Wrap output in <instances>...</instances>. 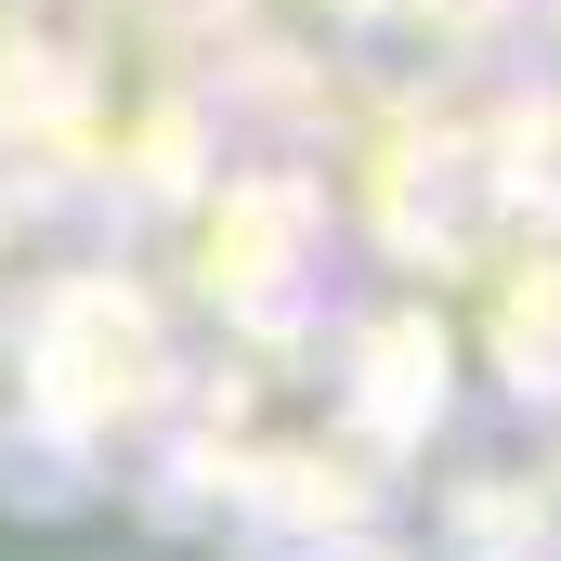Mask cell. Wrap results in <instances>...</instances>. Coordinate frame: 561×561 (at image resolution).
Segmentation results:
<instances>
[{
	"instance_id": "cell-1",
	"label": "cell",
	"mask_w": 561,
	"mask_h": 561,
	"mask_svg": "<svg viewBox=\"0 0 561 561\" xmlns=\"http://www.w3.org/2000/svg\"><path fill=\"white\" fill-rule=\"evenodd\" d=\"M431 561H470V549H431Z\"/></svg>"
}]
</instances>
